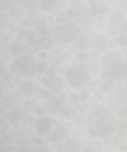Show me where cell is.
Listing matches in <instances>:
<instances>
[{
	"mask_svg": "<svg viewBox=\"0 0 127 152\" xmlns=\"http://www.w3.org/2000/svg\"><path fill=\"white\" fill-rule=\"evenodd\" d=\"M126 89H127V84H126Z\"/></svg>",
	"mask_w": 127,
	"mask_h": 152,
	"instance_id": "681fc988",
	"label": "cell"
},
{
	"mask_svg": "<svg viewBox=\"0 0 127 152\" xmlns=\"http://www.w3.org/2000/svg\"><path fill=\"white\" fill-rule=\"evenodd\" d=\"M127 98V91L125 90H120L117 94V99L120 102L125 100Z\"/></svg>",
	"mask_w": 127,
	"mask_h": 152,
	"instance_id": "4dcf8cb0",
	"label": "cell"
},
{
	"mask_svg": "<svg viewBox=\"0 0 127 152\" xmlns=\"http://www.w3.org/2000/svg\"><path fill=\"white\" fill-rule=\"evenodd\" d=\"M48 70V65L45 61L43 62H39L37 64V72L39 74H42V73H46V71Z\"/></svg>",
	"mask_w": 127,
	"mask_h": 152,
	"instance_id": "cb8c5ba5",
	"label": "cell"
},
{
	"mask_svg": "<svg viewBox=\"0 0 127 152\" xmlns=\"http://www.w3.org/2000/svg\"><path fill=\"white\" fill-rule=\"evenodd\" d=\"M69 135V131L67 128L59 123H56L54 128L51 129L47 132L46 137L51 142H62L68 139Z\"/></svg>",
	"mask_w": 127,
	"mask_h": 152,
	"instance_id": "8992f818",
	"label": "cell"
},
{
	"mask_svg": "<svg viewBox=\"0 0 127 152\" xmlns=\"http://www.w3.org/2000/svg\"><path fill=\"white\" fill-rule=\"evenodd\" d=\"M88 97V94L86 91H83L82 92L81 94L80 95V96H79V100L80 101V102H83L84 100H86V99H87Z\"/></svg>",
	"mask_w": 127,
	"mask_h": 152,
	"instance_id": "d590c367",
	"label": "cell"
},
{
	"mask_svg": "<svg viewBox=\"0 0 127 152\" xmlns=\"http://www.w3.org/2000/svg\"><path fill=\"white\" fill-rule=\"evenodd\" d=\"M52 42V38L51 37H49V39H48L47 41L45 42V44L43 45V47L46 50H49V49H51L53 48V45L51 42Z\"/></svg>",
	"mask_w": 127,
	"mask_h": 152,
	"instance_id": "836d02e7",
	"label": "cell"
},
{
	"mask_svg": "<svg viewBox=\"0 0 127 152\" xmlns=\"http://www.w3.org/2000/svg\"><path fill=\"white\" fill-rule=\"evenodd\" d=\"M103 76L106 78L117 79L123 71H126L127 64L123 62V57L117 52L106 53L102 59Z\"/></svg>",
	"mask_w": 127,
	"mask_h": 152,
	"instance_id": "6da1fadb",
	"label": "cell"
},
{
	"mask_svg": "<svg viewBox=\"0 0 127 152\" xmlns=\"http://www.w3.org/2000/svg\"><path fill=\"white\" fill-rule=\"evenodd\" d=\"M37 63L34 58L29 55H20L16 56L10 65L12 74L19 77L32 76L37 72Z\"/></svg>",
	"mask_w": 127,
	"mask_h": 152,
	"instance_id": "7a4b0ae2",
	"label": "cell"
},
{
	"mask_svg": "<svg viewBox=\"0 0 127 152\" xmlns=\"http://www.w3.org/2000/svg\"><path fill=\"white\" fill-rule=\"evenodd\" d=\"M43 106L50 115H54L59 111L60 107V101L57 96H52L48 100L44 102Z\"/></svg>",
	"mask_w": 127,
	"mask_h": 152,
	"instance_id": "30bf717a",
	"label": "cell"
},
{
	"mask_svg": "<svg viewBox=\"0 0 127 152\" xmlns=\"http://www.w3.org/2000/svg\"><path fill=\"white\" fill-rule=\"evenodd\" d=\"M55 124V120L49 117H42L38 119L36 123L37 128V132L39 134L44 135L53 127Z\"/></svg>",
	"mask_w": 127,
	"mask_h": 152,
	"instance_id": "ba28073f",
	"label": "cell"
},
{
	"mask_svg": "<svg viewBox=\"0 0 127 152\" xmlns=\"http://www.w3.org/2000/svg\"><path fill=\"white\" fill-rule=\"evenodd\" d=\"M34 141L37 146H40V145H43V140H42L40 137H35Z\"/></svg>",
	"mask_w": 127,
	"mask_h": 152,
	"instance_id": "60d3db41",
	"label": "cell"
},
{
	"mask_svg": "<svg viewBox=\"0 0 127 152\" xmlns=\"http://www.w3.org/2000/svg\"><path fill=\"white\" fill-rule=\"evenodd\" d=\"M4 79H5L6 81H7V82L10 81V78H9V74H8V72H7V71H5V72H4Z\"/></svg>",
	"mask_w": 127,
	"mask_h": 152,
	"instance_id": "ee69618b",
	"label": "cell"
},
{
	"mask_svg": "<svg viewBox=\"0 0 127 152\" xmlns=\"http://www.w3.org/2000/svg\"><path fill=\"white\" fill-rule=\"evenodd\" d=\"M13 6L11 0H1V10H4L6 9L11 8Z\"/></svg>",
	"mask_w": 127,
	"mask_h": 152,
	"instance_id": "f1b7e54d",
	"label": "cell"
},
{
	"mask_svg": "<svg viewBox=\"0 0 127 152\" xmlns=\"http://www.w3.org/2000/svg\"><path fill=\"white\" fill-rule=\"evenodd\" d=\"M7 118H5L4 117H1V135L5 134V132H7V129H8V125H7Z\"/></svg>",
	"mask_w": 127,
	"mask_h": 152,
	"instance_id": "d4e9b609",
	"label": "cell"
},
{
	"mask_svg": "<svg viewBox=\"0 0 127 152\" xmlns=\"http://www.w3.org/2000/svg\"><path fill=\"white\" fill-rule=\"evenodd\" d=\"M55 68H56V65H52L50 68H48V69L46 71V73H45V74H46V76H54L55 71H56V70H57V69H55Z\"/></svg>",
	"mask_w": 127,
	"mask_h": 152,
	"instance_id": "d6a6232c",
	"label": "cell"
},
{
	"mask_svg": "<svg viewBox=\"0 0 127 152\" xmlns=\"http://www.w3.org/2000/svg\"><path fill=\"white\" fill-rule=\"evenodd\" d=\"M39 56H40V58L46 59V58L48 57V53H47V52L45 51V50H43V51L40 52V54H39Z\"/></svg>",
	"mask_w": 127,
	"mask_h": 152,
	"instance_id": "b9f144b4",
	"label": "cell"
},
{
	"mask_svg": "<svg viewBox=\"0 0 127 152\" xmlns=\"http://www.w3.org/2000/svg\"><path fill=\"white\" fill-rule=\"evenodd\" d=\"M16 102L14 99L10 94H6L3 96L1 101V114H4L11 111L12 108L15 106Z\"/></svg>",
	"mask_w": 127,
	"mask_h": 152,
	"instance_id": "7c38bea8",
	"label": "cell"
},
{
	"mask_svg": "<svg viewBox=\"0 0 127 152\" xmlns=\"http://www.w3.org/2000/svg\"><path fill=\"white\" fill-rule=\"evenodd\" d=\"M97 83L95 80H93V81H91L90 83H89V88L90 89L91 91H94L95 90V87H96Z\"/></svg>",
	"mask_w": 127,
	"mask_h": 152,
	"instance_id": "f35d334b",
	"label": "cell"
},
{
	"mask_svg": "<svg viewBox=\"0 0 127 152\" xmlns=\"http://www.w3.org/2000/svg\"><path fill=\"white\" fill-rule=\"evenodd\" d=\"M74 58L79 63H86L89 60V55L83 52H77L74 56Z\"/></svg>",
	"mask_w": 127,
	"mask_h": 152,
	"instance_id": "ffe728a7",
	"label": "cell"
},
{
	"mask_svg": "<svg viewBox=\"0 0 127 152\" xmlns=\"http://www.w3.org/2000/svg\"><path fill=\"white\" fill-rule=\"evenodd\" d=\"M120 151H127V145H124V146H123V148L120 149Z\"/></svg>",
	"mask_w": 127,
	"mask_h": 152,
	"instance_id": "7dc6e473",
	"label": "cell"
},
{
	"mask_svg": "<svg viewBox=\"0 0 127 152\" xmlns=\"http://www.w3.org/2000/svg\"><path fill=\"white\" fill-rule=\"evenodd\" d=\"M92 72H93V74H98V67H97L95 65H94L93 66H92Z\"/></svg>",
	"mask_w": 127,
	"mask_h": 152,
	"instance_id": "f6af8a7d",
	"label": "cell"
},
{
	"mask_svg": "<svg viewBox=\"0 0 127 152\" xmlns=\"http://www.w3.org/2000/svg\"><path fill=\"white\" fill-rule=\"evenodd\" d=\"M37 31L39 34L44 36L47 35L48 33V30L47 25L46 24H40V25H37Z\"/></svg>",
	"mask_w": 127,
	"mask_h": 152,
	"instance_id": "4316f807",
	"label": "cell"
},
{
	"mask_svg": "<svg viewBox=\"0 0 127 152\" xmlns=\"http://www.w3.org/2000/svg\"><path fill=\"white\" fill-rule=\"evenodd\" d=\"M7 48L10 50V53L14 57L22 55L28 49L26 45L18 39H12Z\"/></svg>",
	"mask_w": 127,
	"mask_h": 152,
	"instance_id": "9c48e42d",
	"label": "cell"
},
{
	"mask_svg": "<svg viewBox=\"0 0 127 152\" xmlns=\"http://www.w3.org/2000/svg\"><path fill=\"white\" fill-rule=\"evenodd\" d=\"M70 4L76 14L77 22L81 26L88 27L92 23V18L82 0H70Z\"/></svg>",
	"mask_w": 127,
	"mask_h": 152,
	"instance_id": "5b68a950",
	"label": "cell"
},
{
	"mask_svg": "<svg viewBox=\"0 0 127 152\" xmlns=\"http://www.w3.org/2000/svg\"><path fill=\"white\" fill-rule=\"evenodd\" d=\"M88 133L94 137H99V129L98 130V129H96L95 128H93V127L89 128V129H88Z\"/></svg>",
	"mask_w": 127,
	"mask_h": 152,
	"instance_id": "1f68e13d",
	"label": "cell"
},
{
	"mask_svg": "<svg viewBox=\"0 0 127 152\" xmlns=\"http://www.w3.org/2000/svg\"><path fill=\"white\" fill-rule=\"evenodd\" d=\"M34 87L35 85L30 80H25L19 85L18 90L19 93L26 97H31L34 94Z\"/></svg>",
	"mask_w": 127,
	"mask_h": 152,
	"instance_id": "8fae6325",
	"label": "cell"
},
{
	"mask_svg": "<svg viewBox=\"0 0 127 152\" xmlns=\"http://www.w3.org/2000/svg\"><path fill=\"white\" fill-rule=\"evenodd\" d=\"M21 7L26 8L28 10H31L33 7V1L32 0H14Z\"/></svg>",
	"mask_w": 127,
	"mask_h": 152,
	"instance_id": "44dd1931",
	"label": "cell"
},
{
	"mask_svg": "<svg viewBox=\"0 0 127 152\" xmlns=\"http://www.w3.org/2000/svg\"><path fill=\"white\" fill-rule=\"evenodd\" d=\"M22 117H23V111L20 108L11 110L7 113V116H6L7 121L13 125L19 123L22 119Z\"/></svg>",
	"mask_w": 127,
	"mask_h": 152,
	"instance_id": "4fadbf2b",
	"label": "cell"
},
{
	"mask_svg": "<svg viewBox=\"0 0 127 152\" xmlns=\"http://www.w3.org/2000/svg\"><path fill=\"white\" fill-rule=\"evenodd\" d=\"M24 105H28V106H30V105H31V99H27L26 101H25V102H24Z\"/></svg>",
	"mask_w": 127,
	"mask_h": 152,
	"instance_id": "bcb514c9",
	"label": "cell"
},
{
	"mask_svg": "<svg viewBox=\"0 0 127 152\" xmlns=\"http://www.w3.org/2000/svg\"><path fill=\"white\" fill-rule=\"evenodd\" d=\"M61 0H42L41 1V8L43 10H51L55 6L56 3L59 2Z\"/></svg>",
	"mask_w": 127,
	"mask_h": 152,
	"instance_id": "e0dca14e",
	"label": "cell"
},
{
	"mask_svg": "<svg viewBox=\"0 0 127 152\" xmlns=\"http://www.w3.org/2000/svg\"><path fill=\"white\" fill-rule=\"evenodd\" d=\"M34 111H35L36 115L40 116V117H42L46 114V109H45L44 106L41 105L40 104H36L35 107H34Z\"/></svg>",
	"mask_w": 127,
	"mask_h": 152,
	"instance_id": "484cf974",
	"label": "cell"
},
{
	"mask_svg": "<svg viewBox=\"0 0 127 152\" xmlns=\"http://www.w3.org/2000/svg\"><path fill=\"white\" fill-rule=\"evenodd\" d=\"M126 126H127V124H126Z\"/></svg>",
	"mask_w": 127,
	"mask_h": 152,
	"instance_id": "f907efd6",
	"label": "cell"
},
{
	"mask_svg": "<svg viewBox=\"0 0 127 152\" xmlns=\"http://www.w3.org/2000/svg\"><path fill=\"white\" fill-rule=\"evenodd\" d=\"M121 1H122V0H119V1H120V2H121ZM126 1H127V0H123V2H126Z\"/></svg>",
	"mask_w": 127,
	"mask_h": 152,
	"instance_id": "c3c4849f",
	"label": "cell"
},
{
	"mask_svg": "<svg viewBox=\"0 0 127 152\" xmlns=\"http://www.w3.org/2000/svg\"><path fill=\"white\" fill-rule=\"evenodd\" d=\"M65 148H68V151H76L78 148V142L76 138H71L65 142ZM67 150V149H66Z\"/></svg>",
	"mask_w": 127,
	"mask_h": 152,
	"instance_id": "d6986e66",
	"label": "cell"
},
{
	"mask_svg": "<svg viewBox=\"0 0 127 152\" xmlns=\"http://www.w3.org/2000/svg\"><path fill=\"white\" fill-rule=\"evenodd\" d=\"M83 45H85V44H84V42H83V39H80V40H78V42H77V44H76V47L79 48L80 49L83 48L85 47V46H83Z\"/></svg>",
	"mask_w": 127,
	"mask_h": 152,
	"instance_id": "74e56055",
	"label": "cell"
},
{
	"mask_svg": "<svg viewBox=\"0 0 127 152\" xmlns=\"http://www.w3.org/2000/svg\"><path fill=\"white\" fill-rule=\"evenodd\" d=\"M27 14L26 10L19 6H12L10 10V16L13 18V19L19 20L22 18L25 17V15Z\"/></svg>",
	"mask_w": 127,
	"mask_h": 152,
	"instance_id": "2e32d148",
	"label": "cell"
},
{
	"mask_svg": "<svg viewBox=\"0 0 127 152\" xmlns=\"http://www.w3.org/2000/svg\"><path fill=\"white\" fill-rule=\"evenodd\" d=\"M40 92H41L42 96H43L45 99H50L52 96H54V92H52L51 91H50L49 89L48 90L47 88H43L41 89V91Z\"/></svg>",
	"mask_w": 127,
	"mask_h": 152,
	"instance_id": "83f0119b",
	"label": "cell"
},
{
	"mask_svg": "<svg viewBox=\"0 0 127 152\" xmlns=\"http://www.w3.org/2000/svg\"><path fill=\"white\" fill-rule=\"evenodd\" d=\"M123 13L122 10H117L114 12V13L112 14L111 16V21L114 23H117L120 20L121 18L123 17Z\"/></svg>",
	"mask_w": 127,
	"mask_h": 152,
	"instance_id": "7402d4cb",
	"label": "cell"
},
{
	"mask_svg": "<svg viewBox=\"0 0 127 152\" xmlns=\"http://www.w3.org/2000/svg\"><path fill=\"white\" fill-rule=\"evenodd\" d=\"M57 22H60V23H65V22H68V15L66 13H62L59 15V16L57 17L56 19Z\"/></svg>",
	"mask_w": 127,
	"mask_h": 152,
	"instance_id": "f546056e",
	"label": "cell"
},
{
	"mask_svg": "<svg viewBox=\"0 0 127 152\" xmlns=\"http://www.w3.org/2000/svg\"><path fill=\"white\" fill-rule=\"evenodd\" d=\"M117 114L120 117H126V116H127V112L125 110L122 109V108H117Z\"/></svg>",
	"mask_w": 127,
	"mask_h": 152,
	"instance_id": "e575fe53",
	"label": "cell"
},
{
	"mask_svg": "<svg viewBox=\"0 0 127 152\" xmlns=\"http://www.w3.org/2000/svg\"><path fill=\"white\" fill-rule=\"evenodd\" d=\"M65 77L70 85L74 87H82L89 81L90 74L86 65L80 63L68 67L65 70Z\"/></svg>",
	"mask_w": 127,
	"mask_h": 152,
	"instance_id": "3957f363",
	"label": "cell"
},
{
	"mask_svg": "<svg viewBox=\"0 0 127 152\" xmlns=\"http://www.w3.org/2000/svg\"><path fill=\"white\" fill-rule=\"evenodd\" d=\"M51 32L56 41L61 43H70L77 39L80 34V30L75 24L68 22L54 27Z\"/></svg>",
	"mask_w": 127,
	"mask_h": 152,
	"instance_id": "277c9868",
	"label": "cell"
},
{
	"mask_svg": "<svg viewBox=\"0 0 127 152\" xmlns=\"http://www.w3.org/2000/svg\"><path fill=\"white\" fill-rule=\"evenodd\" d=\"M114 86V82L112 81V79H106L104 81V83L101 84V87H100V91H102L103 93H106V92H108Z\"/></svg>",
	"mask_w": 127,
	"mask_h": 152,
	"instance_id": "ac0fdd59",
	"label": "cell"
},
{
	"mask_svg": "<svg viewBox=\"0 0 127 152\" xmlns=\"http://www.w3.org/2000/svg\"><path fill=\"white\" fill-rule=\"evenodd\" d=\"M108 44V39L107 37L104 34H99L96 36L94 42V45L96 49L99 50H106Z\"/></svg>",
	"mask_w": 127,
	"mask_h": 152,
	"instance_id": "9a60e30c",
	"label": "cell"
},
{
	"mask_svg": "<svg viewBox=\"0 0 127 152\" xmlns=\"http://www.w3.org/2000/svg\"><path fill=\"white\" fill-rule=\"evenodd\" d=\"M117 42L120 45H127V40L123 38H117Z\"/></svg>",
	"mask_w": 127,
	"mask_h": 152,
	"instance_id": "ab89813d",
	"label": "cell"
},
{
	"mask_svg": "<svg viewBox=\"0 0 127 152\" xmlns=\"http://www.w3.org/2000/svg\"><path fill=\"white\" fill-rule=\"evenodd\" d=\"M95 96L96 97L97 99L101 100V99H102V98L104 97V94H103L102 91H95Z\"/></svg>",
	"mask_w": 127,
	"mask_h": 152,
	"instance_id": "8d00e7d4",
	"label": "cell"
},
{
	"mask_svg": "<svg viewBox=\"0 0 127 152\" xmlns=\"http://www.w3.org/2000/svg\"><path fill=\"white\" fill-rule=\"evenodd\" d=\"M116 127L115 123L113 121L107 122L102 128L99 129V137L101 138L107 137L109 135L114 133L115 131Z\"/></svg>",
	"mask_w": 127,
	"mask_h": 152,
	"instance_id": "5bb4252c",
	"label": "cell"
},
{
	"mask_svg": "<svg viewBox=\"0 0 127 152\" xmlns=\"http://www.w3.org/2000/svg\"><path fill=\"white\" fill-rule=\"evenodd\" d=\"M40 83L54 93H60L64 88L63 79L58 76H46L41 79Z\"/></svg>",
	"mask_w": 127,
	"mask_h": 152,
	"instance_id": "52a82bcc",
	"label": "cell"
},
{
	"mask_svg": "<svg viewBox=\"0 0 127 152\" xmlns=\"http://www.w3.org/2000/svg\"><path fill=\"white\" fill-rule=\"evenodd\" d=\"M77 100H78V97H77V94L73 95L72 98H71V102H72V103H75V102H77Z\"/></svg>",
	"mask_w": 127,
	"mask_h": 152,
	"instance_id": "7bdbcfd3",
	"label": "cell"
},
{
	"mask_svg": "<svg viewBox=\"0 0 127 152\" xmlns=\"http://www.w3.org/2000/svg\"><path fill=\"white\" fill-rule=\"evenodd\" d=\"M59 117H62V118L65 119V120H70L71 119V112H70L69 109L66 107H64V108H61L59 110Z\"/></svg>",
	"mask_w": 127,
	"mask_h": 152,
	"instance_id": "603a6c76",
	"label": "cell"
}]
</instances>
